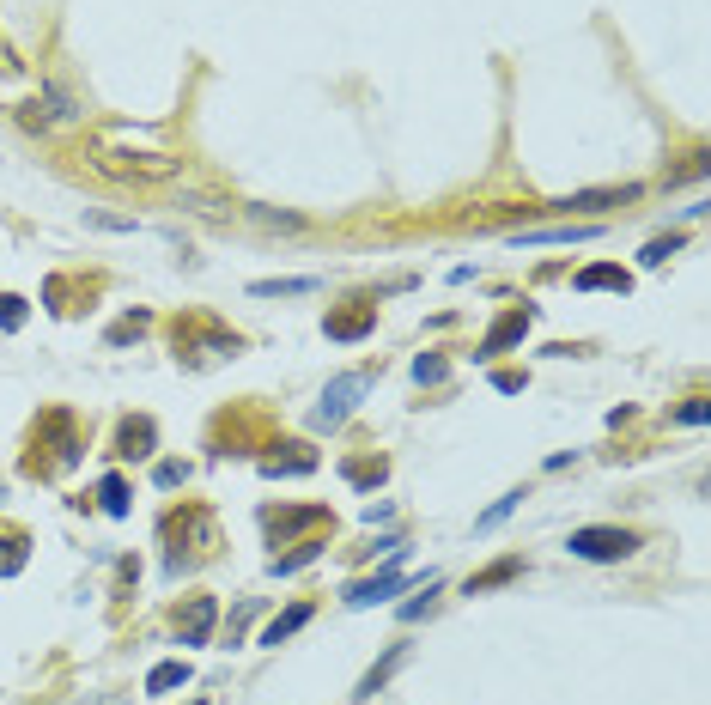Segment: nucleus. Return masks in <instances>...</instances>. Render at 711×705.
<instances>
[{
	"label": "nucleus",
	"instance_id": "22",
	"mask_svg": "<svg viewBox=\"0 0 711 705\" xmlns=\"http://www.w3.org/2000/svg\"><path fill=\"white\" fill-rule=\"evenodd\" d=\"M316 280H256V298H274V292H310Z\"/></svg>",
	"mask_w": 711,
	"mask_h": 705
},
{
	"label": "nucleus",
	"instance_id": "24",
	"mask_svg": "<svg viewBox=\"0 0 711 705\" xmlns=\"http://www.w3.org/2000/svg\"><path fill=\"white\" fill-rule=\"evenodd\" d=\"M414 377H420V383H438V377H444V359H426V353H420V359H414Z\"/></svg>",
	"mask_w": 711,
	"mask_h": 705
},
{
	"label": "nucleus",
	"instance_id": "13",
	"mask_svg": "<svg viewBox=\"0 0 711 705\" xmlns=\"http://www.w3.org/2000/svg\"><path fill=\"white\" fill-rule=\"evenodd\" d=\"M304 523H329V511H323V505H310V511H280V517L268 511V529H274V535H292V529H304Z\"/></svg>",
	"mask_w": 711,
	"mask_h": 705
},
{
	"label": "nucleus",
	"instance_id": "3",
	"mask_svg": "<svg viewBox=\"0 0 711 705\" xmlns=\"http://www.w3.org/2000/svg\"><path fill=\"white\" fill-rule=\"evenodd\" d=\"M626 201H639V183H620V189H578V195H560V201H547V213H602V207H626Z\"/></svg>",
	"mask_w": 711,
	"mask_h": 705
},
{
	"label": "nucleus",
	"instance_id": "8",
	"mask_svg": "<svg viewBox=\"0 0 711 705\" xmlns=\"http://www.w3.org/2000/svg\"><path fill=\"white\" fill-rule=\"evenodd\" d=\"M395 590H402V572L389 566V572H377V578L353 584V590H347V602H353V608H371V602H383V596H395Z\"/></svg>",
	"mask_w": 711,
	"mask_h": 705
},
{
	"label": "nucleus",
	"instance_id": "14",
	"mask_svg": "<svg viewBox=\"0 0 711 705\" xmlns=\"http://www.w3.org/2000/svg\"><path fill=\"white\" fill-rule=\"evenodd\" d=\"M316 554H323V541H298V547H292V554H280V560H274L268 572H274V578H286V572H298V566H310Z\"/></svg>",
	"mask_w": 711,
	"mask_h": 705
},
{
	"label": "nucleus",
	"instance_id": "4",
	"mask_svg": "<svg viewBox=\"0 0 711 705\" xmlns=\"http://www.w3.org/2000/svg\"><path fill=\"white\" fill-rule=\"evenodd\" d=\"M529 323H535V310H529V304H517V310H505V317H499V323H493V329L481 335V347H474V353H481V359H493V353H505L511 341H523V335H529Z\"/></svg>",
	"mask_w": 711,
	"mask_h": 705
},
{
	"label": "nucleus",
	"instance_id": "18",
	"mask_svg": "<svg viewBox=\"0 0 711 705\" xmlns=\"http://www.w3.org/2000/svg\"><path fill=\"white\" fill-rule=\"evenodd\" d=\"M98 493H104V511H110V517H122V511H128V481H122V475H110Z\"/></svg>",
	"mask_w": 711,
	"mask_h": 705
},
{
	"label": "nucleus",
	"instance_id": "23",
	"mask_svg": "<svg viewBox=\"0 0 711 705\" xmlns=\"http://www.w3.org/2000/svg\"><path fill=\"white\" fill-rule=\"evenodd\" d=\"M19 566H25V541L13 535V541H7V554H0V572H19Z\"/></svg>",
	"mask_w": 711,
	"mask_h": 705
},
{
	"label": "nucleus",
	"instance_id": "2",
	"mask_svg": "<svg viewBox=\"0 0 711 705\" xmlns=\"http://www.w3.org/2000/svg\"><path fill=\"white\" fill-rule=\"evenodd\" d=\"M566 547L578 560H626L632 547H639V535H632V529H572Z\"/></svg>",
	"mask_w": 711,
	"mask_h": 705
},
{
	"label": "nucleus",
	"instance_id": "17",
	"mask_svg": "<svg viewBox=\"0 0 711 705\" xmlns=\"http://www.w3.org/2000/svg\"><path fill=\"white\" fill-rule=\"evenodd\" d=\"M383 475H389V462H383V456H377V462H347V481H353V487H377Z\"/></svg>",
	"mask_w": 711,
	"mask_h": 705
},
{
	"label": "nucleus",
	"instance_id": "15",
	"mask_svg": "<svg viewBox=\"0 0 711 705\" xmlns=\"http://www.w3.org/2000/svg\"><path fill=\"white\" fill-rule=\"evenodd\" d=\"M122 456H152V420H128L122 426Z\"/></svg>",
	"mask_w": 711,
	"mask_h": 705
},
{
	"label": "nucleus",
	"instance_id": "21",
	"mask_svg": "<svg viewBox=\"0 0 711 705\" xmlns=\"http://www.w3.org/2000/svg\"><path fill=\"white\" fill-rule=\"evenodd\" d=\"M675 250H681V238H657V244H645V268H663Z\"/></svg>",
	"mask_w": 711,
	"mask_h": 705
},
{
	"label": "nucleus",
	"instance_id": "1",
	"mask_svg": "<svg viewBox=\"0 0 711 705\" xmlns=\"http://www.w3.org/2000/svg\"><path fill=\"white\" fill-rule=\"evenodd\" d=\"M365 383H371L365 371H347V377H335V383L323 389V402H316L310 426H323V432H329V426H341V420H347V414L359 408V396H365Z\"/></svg>",
	"mask_w": 711,
	"mask_h": 705
},
{
	"label": "nucleus",
	"instance_id": "7",
	"mask_svg": "<svg viewBox=\"0 0 711 705\" xmlns=\"http://www.w3.org/2000/svg\"><path fill=\"white\" fill-rule=\"evenodd\" d=\"M402 663H408V645H389V651H383V663H371V669H365V681H359V699H377V693L389 687V675L402 669Z\"/></svg>",
	"mask_w": 711,
	"mask_h": 705
},
{
	"label": "nucleus",
	"instance_id": "6",
	"mask_svg": "<svg viewBox=\"0 0 711 705\" xmlns=\"http://www.w3.org/2000/svg\"><path fill=\"white\" fill-rule=\"evenodd\" d=\"M183 645H207V633H213V596H189V608H183Z\"/></svg>",
	"mask_w": 711,
	"mask_h": 705
},
{
	"label": "nucleus",
	"instance_id": "19",
	"mask_svg": "<svg viewBox=\"0 0 711 705\" xmlns=\"http://www.w3.org/2000/svg\"><path fill=\"white\" fill-rule=\"evenodd\" d=\"M25 323V298L19 292H0V329H19Z\"/></svg>",
	"mask_w": 711,
	"mask_h": 705
},
{
	"label": "nucleus",
	"instance_id": "9",
	"mask_svg": "<svg viewBox=\"0 0 711 705\" xmlns=\"http://www.w3.org/2000/svg\"><path fill=\"white\" fill-rule=\"evenodd\" d=\"M572 286H578V292H632V274H626V268H584Z\"/></svg>",
	"mask_w": 711,
	"mask_h": 705
},
{
	"label": "nucleus",
	"instance_id": "11",
	"mask_svg": "<svg viewBox=\"0 0 711 705\" xmlns=\"http://www.w3.org/2000/svg\"><path fill=\"white\" fill-rule=\"evenodd\" d=\"M304 620H310V602H298V608L274 614V620H268V633H262V645H280V639H292V633H298Z\"/></svg>",
	"mask_w": 711,
	"mask_h": 705
},
{
	"label": "nucleus",
	"instance_id": "5",
	"mask_svg": "<svg viewBox=\"0 0 711 705\" xmlns=\"http://www.w3.org/2000/svg\"><path fill=\"white\" fill-rule=\"evenodd\" d=\"M323 329H329V341H359V335H371V329H377V304H353V310H335V317H329Z\"/></svg>",
	"mask_w": 711,
	"mask_h": 705
},
{
	"label": "nucleus",
	"instance_id": "20",
	"mask_svg": "<svg viewBox=\"0 0 711 705\" xmlns=\"http://www.w3.org/2000/svg\"><path fill=\"white\" fill-rule=\"evenodd\" d=\"M517 499H523V493H505V499H499V505H493V511L481 517V523H474V529H499V523H505V517L517 511Z\"/></svg>",
	"mask_w": 711,
	"mask_h": 705
},
{
	"label": "nucleus",
	"instance_id": "10",
	"mask_svg": "<svg viewBox=\"0 0 711 705\" xmlns=\"http://www.w3.org/2000/svg\"><path fill=\"white\" fill-rule=\"evenodd\" d=\"M596 238V225H553V231H523L517 244H584Z\"/></svg>",
	"mask_w": 711,
	"mask_h": 705
},
{
	"label": "nucleus",
	"instance_id": "12",
	"mask_svg": "<svg viewBox=\"0 0 711 705\" xmlns=\"http://www.w3.org/2000/svg\"><path fill=\"white\" fill-rule=\"evenodd\" d=\"M517 572H523V560L511 554V560H499V566H487L481 578H468V596H481V590H499V584H511Z\"/></svg>",
	"mask_w": 711,
	"mask_h": 705
},
{
	"label": "nucleus",
	"instance_id": "16",
	"mask_svg": "<svg viewBox=\"0 0 711 705\" xmlns=\"http://www.w3.org/2000/svg\"><path fill=\"white\" fill-rule=\"evenodd\" d=\"M189 681V663H158L152 675H146V693H171V687H183Z\"/></svg>",
	"mask_w": 711,
	"mask_h": 705
}]
</instances>
